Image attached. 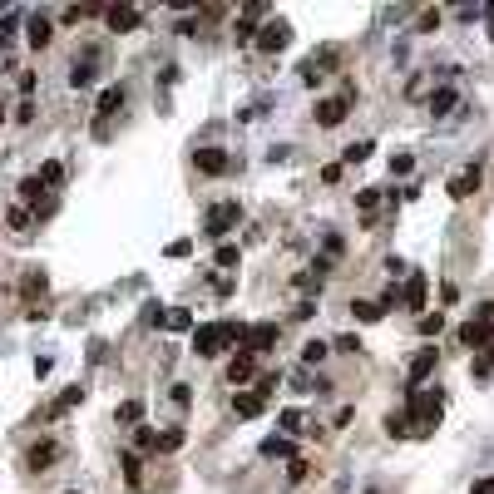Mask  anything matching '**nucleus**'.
<instances>
[{"mask_svg": "<svg viewBox=\"0 0 494 494\" xmlns=\"http://www.w3.org/2000/svg\"><path fill=\"white\" fill-rule=\"evenodd\" d=\"M490 351H494V346H490ZM490 366H494V356H490Z\"/></svg>", "mask_w": 494, "mask_h": 494, "instance_id": "53", "label": "nucleus"}, {"mask_svg": "<svg viewBox=\"0 0 494 494\" xmlns=\"http://www.w3.org/2000/svg\"><path fill=\"white\" fill-rule=\"evenodd\" d=\"M45 292V272H30V277H25V296H40Z\"/></svg>", "mask_w": 494, "mask_h": 494, "instance_id": "42", "label": "nucleus"}, {"mask_svg": "<svg viewBox=\"0 0 494 494\" xmlns=\"http://www.w3.org/2000/svg\"><path fill=\"white\" fill-rule=\"evenodd\" d=\"M410 168H415V159H410V154H395V159H391V173H395V178H405Z\"/></svg>", "mask_w": 494, "mask_h": 494, "instance_id": "40", "label": "nucleus"}, {"mask_svg": "<svg viewBox=\"0 0 494 494\" xmlns=\"http://www.w3.org/2000/svg\"><path fill=\"white\" fill-rule=\"evenodd\" d=\"M351 311H356V321H381V316H386V311H381L376 301H361V296L351 301Z\"/></svg>", "mask_w": 494, "mask_h": 494, "instance_id": "24", "label": "nucleus"}, {"mask_svg": "<svg viewBox=\"0 0 494 494\" xmlns=\"http://www.w3.org/2000/svg\"><path fill=\"white\" fill-rule=\"evenodd\" d=\"M277 425H282V430H296V425H301V410H282Z\"/></svg>", "mask_w": 494, "mask_h": 494, "instance_id": "44", "label": "nucleus"}, {"mask_svg": "<svg viewBox=\"0 0 494 494\" xmlns=\"http://www.w3.org/2000/svg\"><path fill=\"white\" fill-rule=\"evenodd\" d=\"M296 321H311L316 316V296H306V301H296V311H292Z\"/></svg>", "mask_w": 494, "mask_h": 494, "instance_id": "41", "label": "nucleus"}, {"mask_svg": "<svg viewBox=\"0 0 494 494\" xmlns=\"http://www.w3.org/2000/svg\"><path fill=\"white\" fill-rule=\"evenodd\" d=\"M445 193L455 198V203H465V198H475L480 193V163H470V168H460L450 183H445Z\"/></svg>", "mask_w": 494, "mask_h": 494, "instance_id": "8", "label": "nucleus"}, {"mask_svg": "<svg viewBox=\"0 0 494 494\" xmlns=\"http://www.w3.org/2000/svg\"><path fill=\"white\" fill-rule=\"evenodd\" d=\"M0 119H5V99H0Z\"/></svg>", "mask_w": 494, "mask_h": 494, "instance_id": "52", "label": "nucleus"}, {"mask_svg": "<svg viewBox=\"0 0 494 494\" xmlns=\"http://www.w3.org/2000/svg\"><path fill=\"white\" fill-rule=\"evenodd\" d=\"M193 168H198V173H208V178H222V173H232V168H237V159H232L227 149H198Z\"/></svg>", "mask_w": 494, "mask_h": 494, "instance_id": "5", "label": "nucleus"}, {"mask_svg": "<svg viewBox=\"0 0 494 494\" xmlns=\"http://www.w3.org/2000/svg\"><path fill=\"white\" fill-rule=\"evenodd\" d=\"M376 203H381V188H361V193H356V208H361V213H371Z\"/></svg>", "mask_w": 494, "mask_h": 494, "instance_id": "36", "label": "nucleus"}, {"mask_svg": "<svg viewBox=\"0 0 494 494\" xmlns=\"http://www.w3.org/2000/svg\"><path fill=\"white\" fill-rule=\"evenodd\" d=\"M450 109H455V90L445 85V90H435V95H430V114L440 119V114H450Z\"/></svg>", "mask_w": 494, "mask_h": 494, "instance_id": "22", "label": "nucleus"}, {"mask_svg": "<svg viewBox=\"0 0 494 494\" xmlns=\"http://www.w3.org/2000/svg\"><path fill=\"white\" fill-rule=\"evenodd\" d=\"M237 262H242L237 242H218V267H237Z\"/></svg>", "mask_w": 494, "mask_h": 494, "instance_id": "28", "label": "nucleus"}, {"mask_svg": "<svg viewBox=\"0 0 494 494\" xmlns=\"http://www.w3.org/2000/svg\"><path fill=\"white\" fill-rule=\"evenodd\" d=\"M80 400H85V386H65V391H60L55 400H50V410H45V420H60V415H65V410H75Z\"/></svg>", "mask_w": 494, "mask_h": 494, "instance_id": "15", "label": "nucleus"}, {"mask_svg": "<svg viewBox=\"0 0 494 494\" xmlns=\"http://www.w3.org/2000/svg\"><path fill=\"white\" fill-rule=\"evenodd\" d=\"M134 440H139V450H154V445H159V430H149V425H134Z\"/></svg>", "mask_w": 494, "mask_h": 494, "instance_id": "34", "label": "nucleus"}, {"mask_svg": "<svg viewBox=\"0 0 494 494\" xmlns=\"http://www.w3.org/2000/svg\"><path fill=\"white\" fill-rule=\"evenodd\" d=\"M232 40H237V45H247V40H257V25H247V20H237V25H232Z\"/></svg>", "mask_w": 494, "mask_h": 494, "instance_id": "38", "label": "nucleus"}, {"mask_svg": "<svg viewBox=\"0 0 494 494\" xmlns=\"http://www.w3.org/2000/svg\"><path fill=\"white\" fill-rule=\"evenodd\" d=\"M188 252H193V242H188V237H178V242H168V257H188Z\"/></svg>", "mask_w": 494, "mask_h": 494, "instance_id": "45", "label": "nucleus"}, {"mask_svg": "<svg viewBox=\"0 0 494 494\" xmlns=\"http://www.w3.org/2000/svg\"><path fill=\"white\" fill-rule=\"evenodd\" d=\"M104 20H109L114 35H129V30L144 25V10H134V5H114V10H104Z\"/></svg>", "mask_w": 494, "mask_h": 494, "instance_id": "9", "label": "nucleus"}, {"mask_svg": "<svg viewBox=\"0 0 494 494\" xmlns=\"http://www.w3.org/2000/svg\"><path fill=\"white\" fill-rule=\"evenodd\" d=\"M287 45H292L287 20H267V25H257V50H262V55H277V50H287Z\"/></svg>", "mask_w": 494, "mask_h": 494, "instance_id": "6", "label": "nucleus"}, {"mask_svg": "<svg viewBox=\"0 0 494 494\" xmlns=\"http://www.w3.org/2000/svg\"><path fill=\"white\" fill-rule=\"evenodd\" d=\"M15 25H20V10H10V15L0 20V45H10V40H15Z\"/></svg>", "mask_w": 494, "mask_h": 494, "instance_id": "35", "label": "nucleus"}, {"mask_svg": "<svg viewBox=\"0 0 494 494\" xmlns=\"http://www.w3.org/2000/svg\"><path fill=\"white\" fill-rule=\"evenodd\" d=\"M306 475H311V465H306V460H292V465H287V485H301Z\"/></svg>", "mask_w": 494, "mask_h": 494, "instance_id": "37", "label": "nucleus"}, {"mask_svg": "<svg viewBox=\"0 0 494 494\" xmlns=\"http://www.w3.org/2000/svg\"><path fill=\"white\" fill-rule=\"evenodd\" d=\"M331 351H341V356H356V351H361V341H356V336H336V341H331Z\"/></svg>", "mask_w": 494, "mask_h": 494, "instance_id": "39", "label": "nucleus"}, {"mask_svg": "<svg viewBox=\"0 0 494 494\" xmlns=\"http://www.w3.org/2000/svg\"><path fill=\"white\" fill-rule=\"evenodd\" d=\"M237 222H242V203H237V198H227V203L208 208V222H203V232H208L213 242H222V237H227Z\"/></svg>", "mask_w": 494, "mask_h": 494, "instance_id": "3", "label": "nucleus"}, {"mask_svg": "<svg viewBox=\"0 0 494 494\" xmlns=\"http://www.w3.org/2000/svg\"><path fill=\"white\" fill-rule=\"evenodd\" d=\"M35 178H40V183H45V188H55V183H60V178H65V168H60V163H55V159H50V163H40V173H35Z\"/></svg>", "mask_w": 494, "mask_h": 494, "instance_id": "27", "label": "nucleus"}, {"mask_svg": "<svg viewBox=\"0 0 494 494\" xmlns=\"http://www.w3.org/2000/svg\"><path fill=\"white\" fill-rule=\"evenodd\" d=\"M277 341H282V326H277V321H257V326H247V336H242V351H252V356H267Z\"/></svg>", "mask_w": 494, "mask_h": 494, "instance_id": "4", "label": "nucleus"}, {"mask_svg": "<svg viewBox=\"0 0 494 494\" xmlns=\"http://www.w3.org/2000/svg\"><path fill=\"white\" fill-rule=\"evenodd\" d=\"M494 366H490V356H475V361H470V376H490Z\"/></svg>", "mask_w": 494, "mask_h": 494, "instance_id": "46", "label": "nucleus"}, {"mask_svg": "<svg viewBox=\"0 0 494 494\" xmlns=\"http://www.w3.org/2000/svg\"><path fill=\"white\" fill-rule=\"evenodd\" d=\"M232 410H237V420H252V415L267 410V395L262 391H242V395H232Z\"/></svg>", "mask_w": 494, "mask_h": 494, "instance_id": "13", "label": "nucleus"}, {"mask_svg": "<svg viewBox=\"0 0 494 494\" xmlns=\"http://www.w3.org/2000/svg\"><path fill=\"white\" fill-rule=\"evenodd\" d=\"M10 227L25 232V227H30V213H25V208H10Z\"/></svg>", "mask_w": 494, "mask_h": 494, "instance_id": "43", "label": "nucleus"}, {"mask_svg": "<svg viewBox=\"0 0 494 494\" xmlns=\"http://www.w3.org/2000/svg\"><path fill=\"white\" fill-rule=\"evenodd\" d=\"M119 465H124V480H129V485L144 480V460H139V455H119Z\"/></svg>", "mask_w": 494, "mask_h": 494, "instance_id": "26", "label": "nucleus"}, {"mask_svg": "<svg viewBox=\"0 0 494 494\" xmlns=\"http://www.w3.org/2000/svg\"><path fill=\"white\" fill-rule=\"evenodd\" d=\"M460 346H465V351H485V346H494V321L470 316V321L460 326Z\"/></svg>", "mask_w": 494, "mask_h": 494, "instance_id": "7", "label": "nucleus"}, {"mask_svg": "<svg viewBox=\"0 0 494 494\" xmlns=\"http://www.w3.org/2000/svg\"><path fill=\"white\" fill-rule=\"evenodd\" d=\"M371 154H376V144H371V139H361V144L341 149V163H361V159H371Z\"/></svg>", "mask_w": 494, "mask_h": 494, "instance_id": "23", "label": "nucleus"}, {"mask_svg": "<svg viewBox=\"0 0 494 494\" xmlns=\"http://www.w3.org/2000/svg\"><path fill=\"white\" fill-rule=\"evenodd\" d=\"M25 40H30L35 50H45V45L55 40V25H50V15H30V20H25Z\"/></svg>", "mask_w": 494, "mask_h": 494, "instance_id": "12", "label": "nucleus"}, {"mask_svg": "<svg viewBox=\"0 0 494 494\" xmlns=\"http://www.w3.org/2000/svg\"><path fill=\"white\" fill-rule=\"evenodd\" d=\"M40 193H45V183H40V178H25V183H20V198H25V203H35V208H40Z\"/></svg>", "mask_w": 494, "mask_h": 494, "instance_id": "33", "label": "nucleus"}, {"mask_svg": "<svg viewBox=\"0 0 494 494\" xmlns=\"http://www.w3.org/2000/svg\"><path fill=\"white\" fill-rule=\"evenodd\" d=\"M178 445H183V430H168V435H159V445H154V450H159V455H173Z\"/></svg>", "mask_w": 494, "mask_h": 494, "instance_id": "32", "label": "nucleus"}, {"mask_svg": "<svg viewBox=\"0 0 494 494\" xmlns=\"http://www.w3.org/2000/svg\"><path fill=\"white\" fill-rule=\"evenodd\" d=\"M425 287H430V277H425V272H410V282H405L400 301H405L410 311H425Z\"/></svg>", "mask_w": 494, "mask_h": 494, "instance_id": "14", "label": "nucleus"}, {"mask_svg": "<svg viewBox=\"0 0 494 494\" xmlns=\"http://www.w3.org/2000/svg\"><path fill=\"white\" fill-rule=\"evenodd\" d=\"M475 316H480V321H494V301H480V306H475Z\"/></svg>", "mask_w": 494, "mask_h": 494, "instance_id": "50", "label": "nucleus"}, {"mask_svg": "<svg viewBox=\"0 0 494 494\" xmlns=\"http://www.w3.org/2000/svg\"><path fill=\"white\" fill-rule=\"evenodd\" d=\"M119 420H124V425H139V420H144V405H139V400H124V405H119Z\"/></svg>", "mask_w": 494, "mask_h": 494, "instance_id": "31", "label": "nucleus"}, {"mask_svg": "<svg viewBox=\"0 0 494 494\" xmlns=\"http://www.w3.org/2000/svg\"><path fill=\"white\" fill-rule=\"evenodd\" d=\"M485 15H490V40H494V5H485Z\"/></svg>", "mask_w": 494, "mask_h": 494, "instance_id": "51", "label": "nucleus"}, {"mask_svg": "<svg viewBox=\"0 0 494 494\" xmlns=\"http://www.w3.org/2000/svg\"><path fill=\"white\" fill-rule=\"evenodd\" d=\"M435 366H440V351H435V346H425V351H415V356H410V371H405V381H410V391H415V386H420V381H425V376H430Z\"/></svg>", "mask_w": 494, "mask_h": 494, "instance_id": "10", "label": "nucleus"}, {"mask_svg": "<svg viewBox=\"0 0 494 494\" xmlns=\"http://www.w3.org/2000/svg\"><path fill=\"white\" fill-rule=\"evenodd\" d=\"M193 400V386H173V405H188Z\"/></svg>", "mask_w": 494, "mask_h": 494, "instance_id": "49", "label": "nucleus"}, {"mask_svg": "<svg viewBox=\"0 0 494 494\" xmlns=\"http://www.w3.org/2000/svg\"><path fill=\"white\" fill-rule=\"evenodd\" d=\"M445 331V311H425L420 316V336H440Z\"/></svg>", "mask_w": 494, "mask_h": 494, "instance_id": "25", "label": "nucleus"}, {"mask_svg": "<svg viewBox=\"0 0 494 494\" xmlns=\"http://www.w3.org/2000/svg\"><path fill=\"white\" fill-rule=\"evenodd\" d=\"M470 494H494V475H485V480H475V485H470Z\"/></svg>", "mask_w": 494, "mask_h": 494, "instance_id": "48", "label": "nucleus"}, {"mask_svg": "<svg viewBox=\"0 0 494 494\" xmlns=\"http://www.w3.org/2000/svg\"><path fill=\"white\" fill-rule=\"evenodd\" d=\"M144 326H168V306L149 301V306H144Z\"/></svg>", "mask_w": 494, "mask_h": 494, "instance_id": "29", "label": "nucleus"}, {"mask_svg": "<svg viewBox=\"0 0 494 494\" xmlns=\"http://www.w3.org/2000/svg\"><path fill=\"white\" fill-rule=\"evenodd\" d=\"M292 287H296V292H306V296H311V292H321V287H326V277H321L316 267H306V272H296V277H292Z\"/></svg>", "mask_w": 494, "mask_h": 494, "instance_id": "19", "label": "nucleus"}, {"mask_svg": "<svg viewBox=\"0 0 494 494\" xmlns=\"http://www.w3.org/2000/svg\"><path fill=\"white\" fill-rule=\"evenodd\" d=\"M242 336H247L242 321H203V326H193V356L213 361V356H222L227 346H242Z\"/></svg>", "mask_w": 494, "mask_h": 494, "instance_id": "1", "label": "nucleus"}, {"mask_svg": "<svg viewBox=\"0 0 494 494\" xmlns=\"http://www.w3.org/2000/svg\"><path fill=\"white\" fill-rule=\"evenodd\" d=\"M326 356H331V341H316V336H311V341L301 346V361H306V366H321Z\"/></svg>", "mask_w": 494, "mask_h": 494, "instance_id": "20", "label": "nucleus"}, {"mask_svg": "<svg viewBox=\"0 0 494 494\" xmlns=\"http://www.w3.org/2000/svg\"><path fill=\"white\" fill-rule=\"evenodd\" d=\"M262 455L267 460H292V440L287 435H272V440H262Z\"/></svg>", "mask_w": 494, "mask_h": 494, "instance_id": "21", "label": "nucleus"}, {"mask_svg": "<svg viewBox=\"0 0 494 494\" xmlns=\"http://www.w3.org/2000/svg\"><path fill=\"white\" fill-rule=\"evenodd\" d=\"M168 326H173V331H193V311L173 306V311H168Z\"/></svg>", "mask_w": 494, "mask_h": 494, "instance_id": "30", "label": "nucleus"}, {"mask_svg": "<svg viewBox=\"0 0 494 494\" xmlns=\"http://www.w3.org/2000/svg\"><path fill=\"white\" fill-rule=\"evenodd\" d=\"M351 104H356V85H346V90H341L336 99H316V109H311L316 129H336V124H346Z\"/></svg>", "mask_w": 494, "mask_h": 494, "instance_id": "2", "label": "nucleus"}, {"mask_svg": "<svg viewBox=\"0 0 494 494\" xmlns=\"http://www.w3.org/2000/svg\"><path fill=\"white\" fill-rule=\"evenodd\" d=\"M124 99H129V90H124V85H109V90L99 95L95 114H99V119H104V124H109V114H114V109H124Z\"/></svg>", "mask_w": 494, "mask_h": 494, "instance_id": "17", "label": "nucleus"}, {"mask_svg": "<svg viewBox=\"0 0 494 494\" xmlns=\"http://www.w3.org/2000/svg\"><path fill=\"white\" fill-rule=\"evenodd\" d=\"M257 376V356L252 351H232V361H227V386H242V381H252Z\"/></svg>", "mask_w": 494, "mask_h": 494, "instance_id": "11", "label": "nucleus"}, {"mask_svg": "<svg viewBox=\"0 0 494 494\" xmlns=\"http://www.w3.org/2000/svg\"><path fill=\"white\" fill-rule=\"evenodd\" d=\"M321 183H341V163H326L321 168Z\"/></svg>", "mask_w": 494, "mask_h": 494, "instance_id": "47", "label": "nucleus"}, {"mask_svg": "<svg viewBox=\"0 0 494 494\" xmlns=\"http://www.w3.org/2000/svg\"><path fill=\"white\" fill-rule=\"evenodd\" d=\"M90 80H95V55H85V60L70 65V85H75V90H85Z\"/></svg>", "mask_w": 494, "mask_h": 494, "instance_id": "18", "label": "nucleus"}, {"mask_svg": "<svg viewBox=\"0 0 494 494\" xmlns=\"http://www.w3.org/2000/svg\"><path fill=\"white\" fill-rule=\"evenodd\" d=\"M55 460H60V445H55V440H40V445L25 455V470H45V465H55Z\"/></svg>", "mask_w": 494, "mask_h": 494, "instance_id": "16", "label": "nucleus"}]
</instances>
